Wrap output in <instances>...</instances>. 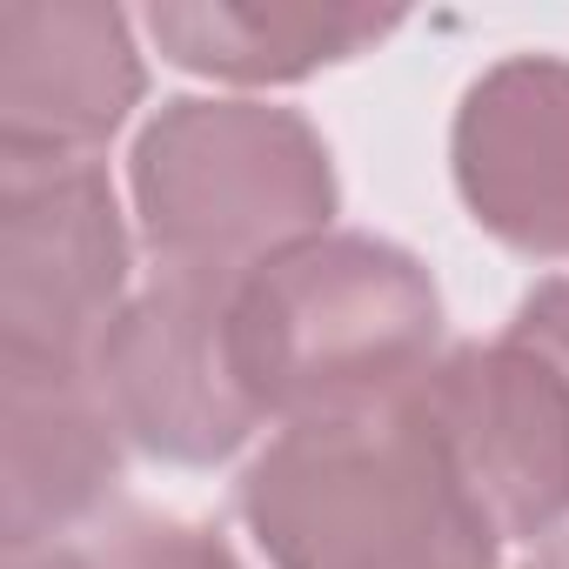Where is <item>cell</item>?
I'll list each match as a JSON object with an SVG mask.
<instances>
[{"label":"cell","instance_id":"1","mask_svg":"<svg viewBox=\"0 0 569 569\" xmlns=\"http://www.w3.org/2000/svg\"><path fill=\"white\" fill-rule=\"evenodd\" d=\"M234 509L274 569H496L502 549L416 389L289 422L241 469Z\"/></svg>","mask_w":569,"mask_h":569},{"label":"cell","instance_id":"2","mask_svg":"<svg viewBox=\"0 0 569 569\" xmlns=\"http://www.w3.org/2000/svg\"><path fill=\"white\" fill-rule=\"evenodd\" d=\"M429 268L376 234H322L234 289V356L268 422H322L409 396L442 356Z\"/></svg>","mask_w":569,"mask_h":569},{"label":"cell","instance_id":"3","mask_svg":"<svg viewBox=\"0 0 569 569\" xmlns=\"http://www.w3.org/2000/svg\"><path fill=\"white\" fill-rule=\"evenodd\" d=\"M161 274L248 289L261 268L329 234L336 161L296 108L168 101L128 161Z\"/></svg>","mask_w":569,"mask_h":569},{"label":"cell","instance_id":"4","mask_svg":"<svg viewBox=\"0 0 569 569\" xmlns=\"http://www.w3.org/2000/svg\"><path fill=\"white\" fill-rule=\"evenodd\" d=\"M128 309V228L94 161L0 168V362L94 376Z\"/></svg>","mask_w":569,"mask_h":569},{"label":"cell","instance_id":"5","mask_svg":"<svg viewBox=\"0 0 569 569\" xmlns=\"http://www.w3.org/2000/svg\"><path fill=\"white\" fill-rule=\"evenodd\" d=\"M94 389L121 436L161 462L214 469L268 416L234 356V289L161 274L94 349Z\"/></svg>","mask_w":569,"mask_h":569},{"label":"cell","instance_id":"6","mask_svg":"<svg viewBox=\"0 0 569 569\" xmlns=\"http://www.w3.org/2000/svg\"><path fill=\"white\" fill-rule=\"evenodd\" d=\"M416 409L496 536L569 522V376L529 336L509 329L502 342L442 356L416 382Z\"/></svg>","mask_w":569,"mask_h":569},{"label":"cell","instance_id":"7","mask_svg":"<svg viewBox=\"0 0 569 569\" xmlns=\"http://www.w3.org/2000/svg\"><path fill=\"white\" fill-rule=\"evenodd\" d=\"M128 14L94 0L0 8V168H74L141 101Z\"/></svg>","mask_w":569,"mask_h":569},{"label":"cell","instance_id":"8","mask_svg":"<svg viewBox=\"0 0 569 569\" xmlns=\"http://www.w3.org/2000/svg\"><path fill=\"white\" fill-rule=\"evenodd\" d=\"M456 188L516 254L569 261V61H496L456 108Z\"/></svg>","mask_w":569,"mask_h":569},{"label":"cell","instance_id":"9","mask_svg":"<svg viewBox=\"0 0 569 569\" xmlns=\"http://www.w3.org/2000/svg\"><path fill=\"white\" fill-rule=\"evenodd\" d=\"M0 396H8V489H0L8 549L61 542L108 509L128 436L108 416L94 376L74 369L0 362Z\"/></svg>","mask_w":569,"mask_h":569},{"label":"cell","instance_id":"10","mask_svg":"<svg viewBox=\"0 0 569 569\" xmlns=\"http://www.w3.org/2000/svg\"><path fill=\"white\" fill-rule=\"evenodd\" d=\"M396 28L402 14H376V8H268V0H254V8L248 0H168V8H148V34L174 68L241 81V88L302 81L329 61L376 48Z\"/></svg>","mask_w":569,"mask_h":569},{"label":"cell","instance_id":"11","mask_svg":"<svg viewBox=\"0 0 569 569\" xmlns=\"http://www.w3.org/2000/svg\"><path fill=\"white\" fill-rule=\"evenodd\" d=\"M88 569H241L234 549L201 529V522H174V516H121L114 529H101L88 542Z\"/></svg>","mask_w":569,"mask_h":569},{"label":"cell","instance_id":"12","mask_svg":"<svg viewBox=\"0 0 569 569\" xmlns=\"http://www.w3.org/2000/svg\"><path fill=\"white\" fill-rule=\"evenodd\" d=\"M516 336H529L562 376H569V274H556V281H536V289L522 296V309H516V322H509Z\"/></svg>","mask_w":569,"mask_h":569},{"label":"cell","instance_id":"13","mask_svg":"<svg viewBox=\"0 0 569 569\" xmlns=\"http://www.w3.org/2000/svg\"><path fill=\"white\" fill-rule=\"evenodd\" d=\"M8 569H88V549H68V542H34V549H8Z\"/></svg>","mask_w":569,"mask_h":569},{"label":"cell","instance_id":"14","mask_svg":"<svg viewBox=\"0 0 569 569\" xmlns=\"http://www.w3.org/2000/svg\"><path fill=\"white\" fill-rule=\"evenodd\" d=\"M522 569H569V536H556V542H542Z\"/></svg>","mask_w":569,"mask_h":569}]
</instances>
